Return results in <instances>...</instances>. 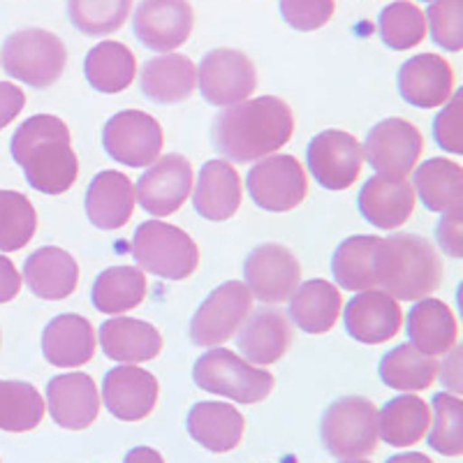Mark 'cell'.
I'll use <instances>...</instances> for the list:
<instances>
[{"mask_svg":"<svg viewBox=\"0 0 463 463\" xmlns=\"http://www.w3.org/2000/svg\"><path fill=\"white\" fill-rule=\"evenodd\" d=\"M295 135V114L274 95L230 105L213 118L211 139L222 158L253 163L274 156Z\"/></svg>","mask_w":463,"mask_h":463,"instance_id":"6da1fadb","label":"cell"},{"mask_svg":"<svg viewBox=\"0 0 463 463\" xmlns=\"http://www.w3.org/2000/svg\"><path fill=\"white\" fill-rule=\"evenodd\" d=\"M10 151L28 185L43 195H63L80 176L70 130L58 116H31L12 135Z\"/></svg>","mask_w":463,"mask_h":463,"instance_id":"7a4b0ae2","label":"cell"},{"mask_svg":"<svg viewBox=\"0 0 463 463\" xmlns=\"http://www.w3.org/2000/svg\"><path fill=\"white\" fill-rule=\"evenodd\" d=\"M375 279L396 301H420L440 288V255L420 234L399 232L380 241L375 253Z\"/></svg>","mask_w":463,"mask_h":463,"instance_id":"3957f363","label":"cell"},{"mask_svg":"<svg viewBox=\"0 0 463 463\" xmlns=\"http://www.w3.org/2000/svg\"><path fill=\"white\" fill-rule=\"evenodd\" d=\"M3 68L12 80L44 90L56 84L68 65L63 40L43 28H22L3 43Z\"/></svg>","mask_w":463,"mask_h":463,"instance_id":"277c9868","label":"cell"},{"mask_svg":"<svg viewBox=\"0 0 463 463\" xmlns=\"http://www.w3.org/2000/svg\"><path fill=\"white\" fill-rule=\"evenodd\" d=\"M132 258L142 271L165 280H184L200 267V248L181 227L146 221L132 237Z\"/></svg>","mask_w":463,"mask_h":463,"instance_id":"5b68a950","label":"cell"},{"mask_svg":"<svg viewBox=\"0 0 463 463\" xmlns=\"http://www.w3.org/2000/svg\"><path fill=\"white\" fill-rule=\"evenodd\" d=\"M193 380L200 390L237 403H260L274 390V375L227 347L202 354L193 369Z\"/></svg>","mask_w":463,"mask_h":463,"instance_id":"8992f818","label":"cell"},{"mask_svg":"<svg viewBox=\"0 0 463 463\" xmlns=\"http://www.w3.org/2000/svg\"><path fill=\"white\" fill-rule=\"evenodd\" d=\"M322 445L336 458H362L375 452L380 440L378 408L362 396L334 401L320 421Z\"/></svg>","mask_w":463,"mask_h":463,"instance_id":"52a82bcc","label":"cell"},{"mask_svg":"<svg viewBox=\"0 0 463 463\" xmlns=\"http://www.w3.org/2000/svg\"><path fill=\"white\" fill-rule=\"evenodd\" d=\"M253 308V295L241 280L218 285L190 320V341L197 347H213L230 341Z\"/></svg>","mask_w":463,"mask_h":463,"instance_id":"ba28073f","label":"cell"},{"mask_svg":"<svg viewBox=\"0 0 463 463\" xmlns=\"http://www.w3.org/2000/svg\"><path fill=\"white\" fill-rule=\"evenodd\" d=\"M248 195L271 213L292 211L308 195V176L295 156H271L255 165L246 176Z\"/></svg>","mask_w":463,"mask_h":463,"instance_id":"9c48e42d","label":"cell"},{"mask_svg":"<svg viewBox=\"0 0 463 463\" xmlns=\"http://www.w3.org/2000/svg\"><path fill=\"white\" fill-rule=\"evenodd\" d=\"M163 128L151 114L123 109L107 121L102 144L116 163L126 167H148L163 153Z\"/></svg>","mask_w":463,"mask_h":463,"instance_id":"30bf717a","label":"cell"},{"mask_svg":"<svg viewBox=\"0 0 463 463\" xmlns=\"http://www.w3.org/2000/svg\"><path fill=\"white\" fill-rule=\"evenodd\" d=\"M197 84L209 105L230 107L253 95L258 72L253 61L239 49H213L202 58Z\"/></svg>","mask_w":463,"mask_h":463,"instance_id":"8fae6325","label":"cell"},{"mask_svg":"<svg viewBox=\"0 0 463 463\" xmlns=\"http://www.w3.org/2000/svg\"><path fill=\"white\" fill-rule=\"evenodd\" d=\"M243 279L262 304H283L301 283L299 260L280 243H260L243 262Z\"/></svg>","mask_w":463,"mask_h":463,"instance_id":"7c38bea8","label":"cell"},{"mask_svg":"<svg viewBox=\"0 0 463 463\" xmlns=\"http://www.w3.org/2000/svg\"><path fill=\"white\" fill-rule=\"evenodd\" d=\"M193 165L179 153L163 156L139 176L135 197L151 216H172L193 195Z\"/></svg>","mask_w":463,"mask_h":463,"instance_id":"4fadbf2b","label":"cell"},{"mask_svg":"<svg viewBox=\"0 0 463 463\" xmlns=\"http://www.w3.org/2000/svg\"><path fill=\"white\" fill-rule=\"evenodd\" d=\"M306 163L322 188L347 190L362 174L364 148L350 132L325 130L306 148Z\"/></svg>","mask_w":463,"mask_h":463,"instance_id":"5bb4252c","label":"cell"},{"mask_svg":"<svg viewBox=\"0 0 463 463\" xmlns=\"http://www.w3.org/2000/svg\"><path fill=\"white\" fill-rule=\"evenodd\" d=\"M424 153V137L405 118H384L366 135L364 158L378 174L408 176Z\"/></svg>","mask_w":463,"mask_h":463,"instance_id":"9a60e30c","label":"cell"},{"mask_svg":"<svg viewBox=\"0 0 463 463\" xmlns=\"http://www.w3.org/2000/svg\"><path fill=\"white\" fill-rule=\"evenodd\" d=\"M195 14L188 0H142L132 16V31L153 52L169 53L188 43Z\"/></svg>","mask_w":463,"mask_h":463,"instance_id":"2e32d148","label":"cell"},{"mask_svg":"<svg viewBox=\"0 0 463 463\" xmlns=\"http://www.w3.org/2000/svg\"><path fill=\"white\" fill-rule=\"evenodd\" d=\"M102 401L116 420L139 421L158 403V380L135 364H121L105 373Z\"/></svg>","mask_w":463,"mask_h":463,"instance_id":"e0dca14e","label":"cell"},{"mask_svg":"<svg viewBox=\"0 0 463 463\" xmlns=\"http://www.w3.org/2000/svg\"><path fill=\"white\" fill-rule=\"evenodd\" d=\"M347 334L364 345H380L394 338L403 325V313L394 297L384 289H364L347 301L345 313Z\"/></svg>","mask_w":463,"mask_h":463,"instance_id":"ac0fdd59","label":"cell"},{"mask_svg":"<svg viewBox=\"0 0 463 463\" xmlns=\"http://www.w3.org/2000/svg\"><path fill=\"white\" fill-rule=\"evenodd\" d=\"M415 197L405 176L375 174L359 190V213L378 230H399L415 213Z\"/></svg>","mask_w":463,"mask_h":463,"instance_id":"d6986e66","label":"cell"},{"mask_svg":"<svg viewBox=\"0 0 463 463\" xmlns=\"http://www.w3.org/2000/svg\"><path fill=\"white\" fill-rule=\"evenodd\" d=\"M399 93L420 109H433L452 98L454 70L438 53H417L399 70Z\"/></svg>","mask_w":463,"mask_h":463,"instance_id":"ffe728a7","label":"cell"},{"mask_svg":"<svg viewBox=\"0 0 463 463\" xmlns=\"http://www.w3.org/2000/svg\"><path fill=\"white\" fill-rule=\"evenodd\" d=\"M49 412L53 424L68 431H84L98 420L100 396L89 373L56 375L47 384Z\"/></svg>","mask_w":463,"mask_h":463,"instance_id":"44dd1931","label":"cell"},{"mask_svg":"<svg viewBox=\"0 0 463 463\" xmlns=\"http://www.w3.org/2000/svg\"><path fill=\"white\" fill-rule=\"evenodd\" d=\"M135 185L123 172L105 169L95 174L86 190V216L98 230H121L135 213Z\"/></svg>","mask_w":463,"mask_h":463,"instance_id":"7402d4cb","label":"cell"},{"mask_svg":"<svg viewBox=\"0 0 463 463\" xmlns=\"http://www.w3.org/2000/svg\"><path fill=\"white\" fill-rule=\"evenodd\" d=\"M95 341L93 325L84 316L63 313L56 316L43 332V354L58 369H77L93 359Z\"/></svg>","mask_w":463,"mask_h":463,"instance_id":"603a6c76","label":"cell"},{"mask_svg":"<svg viewBox=\"0 0 463 463\" xmlns=\"http://www.w3.org/2000/svg\"><path fill=\"white\" fill-rule=\"evenodd\" d=\"M185 427L197 445L209 452L225 454L241 445L246 421L234 405L221 401H202L190 408Z\"/></svg>","mask_w":463,"mask_h":463,"instance_id":"cb8c5ba5","label":"cell"},{"mask_svg":"<svg viewBox=\"0 0 463 463\" xmlns=\"http://www.w3.org/2000/svg\"><path fill=\"white\" fill-rule=\"evenodd\" d=\"M24 280L40 299H68L80 283V264L63 248L44 246L24 262Z\"/></svg>","mask_w":463,"mask_h":463,"instance_id":"d4e9b609","label":"cell"},{"mask_svg":"<svg viewBox=\"0 0 463 463\" xmlns=\"http://www.w3.org/2000/svg\"><path fill=\"white\" fill-rule=\"evenodd\" d=\"M241 176L227 160H209L202 167L193 204L202 218L213 222L230 221L241 206Z\"/></svg>","mask_w":463,"mask_h":463,"instance_id":"484cf974","label":"cell"},{"mask_svg":"<svg viewBox=\"0 0 463 463\" xmlns=\"http://www.w3.org/2000/svg\"><path fill=\"white\" fill-rule=\"evenodd\" d=\"M405 329H408L411 345L429 357L448 354L457 345L458 338V325L452 308L445 301L431 299V297L420 299L408 311Z\"/></svg>","mask_w":463,"mask_h":463,"instance_id":"4316f807","label":"cell"},{"mask_svg":"<svg viewBox=\"0 0 463 463\" xmlns=\"http://www.w3.org/2000/svg\"><path fill=\"white\" fill-rule=\"evenodd\" d=\"M142 93L156 105H176L188 100L197 86V68L184 53L151 58L139 74Z\"/></svg>","mask_w":463,"mask_h":463,"instance_id":"83f0119b","label":"cell"},{"mask_svg":"<svg viewBox=\"0 0 463 463\" xmlns=\"http://www.w3.org/2000/svg\"><path fill=\"white\" fill-rule=\"evenodd\" d=\"M100 345L111 362L139 364L156 359L163 336L153 325L135 317H111L100 326Z\"/></svg>","mask_w":463,"mask_h":463,"instance_id":"f1b7e54d","label":"cell"},{"mask_svg":"<svg viewBox=\"0 0 463 463\" xmlns=\"http://www.w3.org/2000/svg\"><path fill=\"white\" fill-rule=\"evenodd\" d=\"M292 343V326H289L285 313L276 308H264L258 311L248 322L241 325V332L237 336V345L246 362H253L258 366L276 364Z\"/></svg>","mask_w":463,"mask_h":463,"instance_id":"f546056e","label":"cell"},{"mask_svg":"<svg viewBox=\"0 0 463 463\" xmlns=\"http://www.w3.org/2000/svg\"><path fill=\"white\" fill-rule=\"evenodd\" d=\"M341 292L329 280L313 279L299 283L295 295L289 297V317L301 332L326 334L341 316Z\"/></svg>","mask_w":463,"mask_h":463,"instance_id":"4dcf8cb0","label":"cell"},{"mask_svg":"<svg viewBox=\"0 0 463 463\" xmlns=\"http://www.w3.org/2000/svg\"><path fill=\"white\" fill-rule=\"evenodd\" d=\"M431 427V405L415 394L390 399L378 411L380 438L392 448H412Z\"/></svg>","mask_w":463,"mask_h":463,"instance_id":"1f68e13d","label":"cell"},{"mask_svg":"<svg viewBox=\"0 0 463 463\" xmlns=\"http://www.w3.org/2000/svg\"><path fill=\"white\" fill-rule=\"evenodd\" d=\"M433 213L463 211V167L448 158H429L415 172V188Z\"/></svg>","mask_w":463,"mask_h":463,"instance_id":"d6a6232c","label":"cell"},{"mask_svg":"<svg viewBox=\"0 0 463 463\" xmlns=\"http://www.w3.org/2000/svg\"><path fill=\"white\" fill-rule=\"evenodd\" d=\"M84 74L95 90L107 95L121 93L135 81L137 58L123 43L105 40L86 53Z\"/></svg>","mask_w":463,"mask_h":463,"instance_id":"836d02e7","label":"cell"},{"mask_svg":"<svg viewBox=\"0 0 463 463\" xmlns=\"http://www.w3.org/2000/svg\"><path fill=\"white\" fill-rule=\"evenodd\" d=\"M144 297H146V276L142 269L135 267L105 269L90 289L93 306L105 316H121L132 311L142 304Z\"/></svg>","mask_w":463,"mask_h":463,"instance_id":"e575fe53","label":"cell"},{"mask_svg":"<svg viewBox=\"0 0 463 463\" xmlns=\"http://www.w3.org/2000/svg\"><path fill=\"white\" fill-rule=\"evenodd\" d=\"M380 237H350L336 248L332 258V274L338 288L350 292H364V289L378 288L375 279V253H378Z\"/></svg>","mask_w":463,"mask_h":463,"instance_id":"d590c367","label":"cell"},{"mask_svg":"<svg viewBox=\"0 0 463 463\" xmlns=\"http://www.w3.org/2000/svg\"><path fill=\"white\" fill-rule=\"evenodd\" d=\"M380 380L396 392H421L436 383V357L420 353L411 343L396 345L380 362Z\"/></svg>","mask_w":463,"mask_h":463,"instance_id":"8d00e7d4","label":"cell"},{"mask_svg":"<svg viewBox=\"0 0 463 463\" xmlns=\"http://www.w3.org/2000/svg\"><path fill=\"white\" fill-rule=\"evenodd\" d=\"M43 417L44 399L37 387L22 380H0V431H33Z\"/></svg>","mask_w":463,"mask_h":463,"instance_id":"74e56055","label":"cell"},{"mask_svg":"<svg viewBox=\"0 0 463 463\" xmlns=\"http://www.w3.org/2000/svg\"><path fill=\"white\" fill-rule=\"evenodd\" d=\"M378 31L383 43L394 52L420 47L427 37V16L415 3L396 0L380 12Z\"/></svg>","mask_w":463,"mask_h":463,"instance_id":"f35d334b","label":"cell"},{"mask_svg":"<svg viewBox=\"0 0 463 463\" xmlns=\"http://www.w3.org/2000/svg\"><path fill=\"white\" fill-rule=\"evenodd\" d=\"M37 232V211L26 195L0 190V250L12 253L31 243Z\"/></svg>","mask_w":463,"mask_h":463,"instance_id":"ab89813d","label":"cell"},{"mask_svg":"<svg viewBox=\"0 0 463 463\" xmlns=\"http://www.w3.org/2000/svg\"><path fill=\"white\" fill-rule=\"evenodd\" d=\"M132 10V0H68L72 26L90 37H100L123 28Z\"/></svg>","mask_w":463,"mask_h":463,"instance_id":"60d3db41","label":"cell"},{"mask_svg":"<svg viewBox=\"0 0 463 463\" xmlns=\"http://www.w3.org/2000/svg\"><path fill=\"white\" fill-rule=\"evenodd\" d=\"M433 429L429 433V448L445 457L463 454V403L457 394L433 396Z\"/></svg>","mask_w":463,"mask_h":463,"instance_id":"b9f144b4","label":"cell"},{"mask_svg":"<svg viewBox=\"0 0 463 463\" xmlns=\"http://www.w3.org/2000/svg\"><path fill=\"white\" fill-rule=\"evenodd\" d=\"M429 33L433 43L445 52H461L463 47V0H429Z\"/></svg>","mask_w":463,"mask_h":463,"instance_id":"7bdbcfd3","label":"cell"},{"mask_svg":"<svg viewBox=\"0 0 463 463\" xmlns=\"http://www.w3.org/2000/svg\"><path fill=\"white\" fill-rule=\"evenodd\" d=\"M336 0H280V14L295 31L311 33L332 22Z\"/></svg>","mask_w":463,"mask_h":463,"instance_id":"ee69618b","label":"cell"},{"mask_svg":"<svg viewBox=\"0 0 463 463\" xmlns=\"http://www.w3.org/2000/svg\"><path fill=\"white\" fill-rule=\"evenodd\" d=\"M461 105H463V93L457 90L452 93L445 109L436 116L433 121V137L440 148H445L452 156H458L463 151V118H461Z\"/></svg>","mask_w":463,"mask_h":463,"instance_id":"f6af8a7d","label":"cell"},{"mask_svg":"<svg viewBox=\"0 0 463 463\" xmlns=\"http://www.w3.org/2000/svg\"><path fill=\"white\" fill-rule=\"evenodd\" d=\"M436 237L440 248L449 258H463V218L461 211H452L440 218L436 227Z\"/></svg>","mask_w":463,"mask_h":463,"instance_id":"bcb514c9","label":"cell"},{"mask_svg":"<svg viewBox=\"0 0 463 463\" xmlns=\"http://www.w3.org/2000/svg\"><path fill=\"white\" fill-rule=\"evenodd\" d=\"M26 107V93L16 84L0 81V130L10 126Z\"/></svg>","mask_w":463,"mask_h":463,"instance_id":"7dc6e473","label":"cell"},{"mask_svg":"<svg viewBox=\"0 0 463 463\" xmlns=\"http://www.w3.org/2000/svg\"><path fill=\"white\" fill-rule=\"evenodd\" d=\"M22 292V276L10 258L0 255V304L14 299Z\"/></svg>","mask_w":463,"mask_h":463,"instance_id":"c3c4849f","label":"cell"},{"mask_svg":"<svg viewBox=\"0 0 463 463\" xmlns=\"http://www.w3.org/2000/svg\"><path fill=\"white\" fill-rule=\"evenodd\" d=\"M440 383L448 387L452 394H461V347L454 345L445 354V364L440 369Z\"/></svg>","mask_w":463,"mask_h":463,"instance_id":"681fc988","label":"cell"},{"mask_svg":"<svg viewBox=\"0 0 463 463\" xmlns=\"http://www.w3.org/2000/svg\"><path fill=\"white\" fill-rule=\"evenodd\" d=\"M123 463H165L163 454L153 448H135L126 454Z\"/></svg>","mask_w":463,"mask_h":463,"instance_id":"f907efd6","label":"cell"},{"mask_svg":"<svg viewBox=\"0 0 463 463\" xmlns=\"http://www.w3.org/2000/svg\"><path fill=\"white\" fill-rule=\"evenodd\" d=\"M384 463H433L427 454H420V452H408V454H394L390 457Z\"/></svg>","mask_w":463,"mask_h":463,"instance_id":"816d5d0a","label":"cell"},{"mask_svg":"<svg viewBox=\"0 0 463 463\" xmlns=\"http://www.w3.org/2000/svg\"><path fill=\"white\" fill-rule=\"evenodd\" d=\"M343 463H371V461H366V458H345Z\"/></svg>","mask_w":463,"mask_h":463,"instance_id":"f5cc1de1","label":"cell"}]
</instances>
